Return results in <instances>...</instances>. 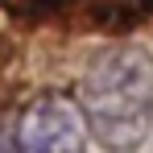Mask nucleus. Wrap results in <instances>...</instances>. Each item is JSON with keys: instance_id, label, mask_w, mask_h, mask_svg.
<instances>
[{"instance_id": "nucleus-2", "label": "nucleus", "mask_w": 153, "mask_h": 153, "mask_svg": "<svg viewBox=\"0 0 153 153\" xmlns=\"http://www.w3.org/2000/svg\"><path fill=\"white\" fill-rule=\"evenodd\" d=\"M17 153H87V128L66 95H37L8 132Z\"/></svg>"}, {"instance_id": "nucleus-1", "label": "nucleus", "mask_w": 153, "mask_h": 153, "mask_svg": "<svg viewBox=\"0 0 153 153\" xmlns=\"http://www.w3.org/2000/svg\"><path fill=\"white\" fill-rule=\"evenodd\" d=\"M79 116L108 153H137L153 132V54L145 46H108L79 75Z\"/></svg>"}, {"instance_id": "nucleus-3", "label": "nucleus", "mask_w": 153, "mask_h": 153, "mask_svg": "<svg viewBox=\"0 0 153 153\" xmlns=\"http://www.w3.org/2000/svg\"><path fill=\"white\" fill-rule=\"evenodd\" d=\"M0 153H17V149H13V137H8V132H0Z\"/></svg>"}]
</instances>
